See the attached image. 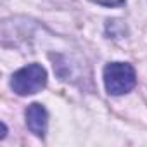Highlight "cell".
Wrapping results in <instances>:
<instances>
[{
  "instance_id": "cell-1",
  "label": "cell",
  "mask_w": 147,
  "mask_h": 147,
  "mask_svg": "<svg viewBox=\"0 0 147 147\" xmlns=\"http://www.w3.org/2000/svg\"><path fill=\"white\" fill-rule=\"evenodd\" d=\"M104 87L109 95H125L137 85V73L128 62H109L102 71Z\"/></svg>"
},
{
  "instance_id": "cell-2",
  "label": "cell",
  "mask_w": 147,
  "mask_h": 147,
  "mask_svg": "<svg viewBox=\"0 0 147 147\" xmlns=\"http://www.w3.org/2000/svg\"><path fill=\"white\" fill-rule=\"evenodd\" d=\"M45 85H47V71L38 62L18 69L11 78V88L14 90V94L21 97L38 94L42 88H45Z\"/></svg>"
},
{
  "instance_id": "cell-3",
  "label": "cell",
  "mask_w": 147,
  "mask_h": 147,
  "mask_svg": "<svg viewBox=\"0 0 147 147\" xmlns=\"http://www.w3.org/2000/svg\"><path fill=\"white\" fill-rule=\"evenodd\" d=\"M24 118H26L28 130L33 135L43 138L47 133V126H49V113L43 107V104H38V102L30 104L24 111Z\"/></svg>"
},
{
  "instance_id": "cell-4",
  "label": "cell",
  "mask_w": 147,
  "mask_h": 147,
  "mask_svg": "<svg viewBox=\"0 0 147 147\" xmlns=\"http://www.w3.org/2000/svg\"><path fill=\"white\" fill-rule=\"evenodd\" d=\"M106 35H107V38H114V40L123 38L126 35V24L123 21H119V19H107Z\"/></svg>"
},
{
  "instance_id": "cell-5",
  "label": "cell",
  "mask_w": 147,
  "mask_h": 147,
  "mask_svg": "<svg viewBox=\"0 0 147 147\" xmlns=\"http://www.w3.org/2000/svg\"><path fill=\"white\" fill-rule=\"evenodd\" d=\"M90 2L102 5V7H121V5H125L126 0H90Z\"/></svg>"
}]
</instances>
